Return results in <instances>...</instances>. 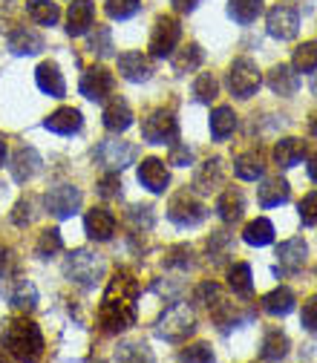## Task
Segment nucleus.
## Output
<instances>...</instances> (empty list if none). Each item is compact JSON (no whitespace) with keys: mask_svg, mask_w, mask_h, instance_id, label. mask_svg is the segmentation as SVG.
Returning a JSON list of instances; mask_svg holds the SVG:
<instances>
[{"mask_svg":"<svg viewBox=\"0 0 317 363\" xmlns=\"http://www.w3.org/2000/svg\"><path fill=\"white\" fill-rule=\"evenodd\" d=\"M225 176H228L225 173V162L219 156H213L199 164V170L194 176V188H196V194H213L225 185Z\"/></svg>","mask_w":317,"mask_h":363,"instance_id":"obj_13","label":"nucleus"},{"mask_svg":"<svg viewBox=\"0 0 317 363\" xmlns=\"http://www.w3.org/2000/svg\"><path fill=\"white\" fill-rule=\"evenodd\" d=\"M12 306H15V311H23V314L35 311L38 308V289L29 280H21L12 289Z\"/></svg>","mask_w":317,"mask_h":363,"instance_id":"obj_36","label":"nucleus"},{"mask_svg":"<svg viewBox=\"0 0 317 363\" xmlns=\"http://www.w3.org/2000/svg\"><path fill=\"white\" fill-rule=\"evenodd\" d=\"M15 268H18V259L9 248L0 245V283H6L12 274H15Z\"/></svg>","mask_w":317,"mask_h":363,"instance_id":"obj_50","label":"nucleus"},{"mask_svg":"<svg viewBox=\"0 0 317 363\" xmlns=\"http://www.w3.org/2000/svg\"><path fill=\"white\" fill-rule=\"evenodd\" d=\"M0 343H4L6 354H12L15 360H35L43 352V335L32 320H26V317H15V320H9L4 326V337H0Z\"/></svg>","mask_w":317,"mask_h":363,"instance_id":"obj_2","label":"nucleus"},{"mask_svg":"<svg viewBox=\"0 0 317 363\" xmlns=\"http://www.w3.org/2000/svg\"><path fill=\"white\" fill-rule=\"evenodd\" d=\"M268 86L274 89L277 96H283V99H289V96H294L297 93V86H300V78H297V72H294V67H289V64H277L274 69L268 72Z\"/></svg>","mask_w":317,"mask_h":363,"instance_id":"obj_23","label":"nucleus"},{"mask_svg":"<svg viewBox=\"0 0 317 363\" xmlns=\"http://www.w3.org/2000/svg\"><path fill=\"white\" fill-rule=\"evenodd\" d=\"M135 300H139V280L130 271H116V277L107 283L101 306H99V326L107 335H118L135 323Z\"/></svg>","mask_w":317,"mask_h":363,"instance_id":"obj_1","label":"nucleus"},{"mask_svg":"<svg viewBox=\"0 0 317 363\" xmlns=\"http://www.w3.org/2000/svg\"><path fill=\"white\" fill-rule=\"evenodd\" d=\"M297 211H300V219H303V225H317V191L306 194V196L300 199Z\"/></svg>","mask_w":317,"mask_h":363,"instance_id":"obj_48","label":"nucleus"},{"mask_svg":"<svg viewBox=\"0 0 317 363\" xmlns=\"http://www.w3.org/2000/svg\"><path fill=\"white\" fill-rule=\"evenodd\" d=\"M234 173L245 182H257L265 173V156L262 150H245L234 159Z\"/></svg>","mask_w":317,"mask_h":363,"instance_id":"obj_27","label":"nucleus"},{"mask_svg":"<svg viewBox=\"0 0 317 363\" xmlns=\"http://www.w3.org/2000/svg\"><path fill=\"white\" fill-rule=\"evenodd\" d=\"M303 156H306L303 139H283V142H277V147H274V162H277L280 167H294Z\"/></svg>","mask_w":317,"mask_h":363,"instance_id":"obj_33","label":"nucleus"},{"mask_svg":"<svg viewBox=\"0 0 317 363\" xmlns=\"http://www.w3.org/2000/svg\"><path fill=\"white\" fill-rule=\"evenodd\" d=\"M118 72H121V78H127L133 84H142L153 75V67L142 52H124V55H118Z\"/></svg>","mask_w":317,"mask_h":363,"instance_id":"obj_19","label":"nucleus"},{"mask_svg":"<svg viewBox=\"0 0 317 363\" xmlns=\"http://www.w3.org/2000/svg\"><path fill=\"white\" fill-rule=\"evenodd\" d=\"M61 248H64V240H61V231H58V228L43 231V234L38 237V242H35V254H38L40 259H50V257H55Z\"/></svg>","mask_w":317,"mask_h":363,"instance_id":"obj_39","label":"nucleus"},{"mask_svg":"<svg viewBox=\"0 0 317 363\" xmlns=\"http://www.w3.org/2000/svg\"><path fill=\"white\" fill-rule=\"evenodd\" d=\"M179 40H182V26H179V21H176L173 15L156 18L153 32H150V55H153V58H167V55H173V50H176Z\"/></svg>","mask_w":317,"mask_h":363,"instance_id":"obj_7","label":"nucleus"},{"mask_svg":"<svg viewBox=\"0 0 317 363\" xmlns=\"http://www.w3.org/2000/svg\"><path fill=\"white\" fill-rule=\"evenodd\" d=\"M104 127L110 130V133H124L130 124H133V110H130V104L124 101V99H113L107 107H104Z\"/></svg>","mask_w":317,"mask_h":363,"instance_id":"obj_25","label":"nucleus"},{"mask_svg":"<svg viewBox=\"0 0 317 363\" xmlns=\"http://www.w3.org/2000/svg\"><path fill=\"white\" fill-rule=\"evenodd\" d=\"M170 4H173L176 12H194L202 4V0H170Z\"/></svg>","mask_w":317,"mask_h":363,"instance_id":"obj_55","label":"nucleus"},{"mask_svg":"<svg viewBox=\"0 0 317 363\" xmlns=\"http://www.w3.org/2000/svg\"><path fill=\"white\" fill-rule=\"evenodd\" d=\"M89 50H93L99 58L113 55V32L107 26H96V35H93V40H89Z\"/></svg>","mask_w":317,"mask_h":363,"instance_id":"obj_44","label":"nucleus"},{"mask_svg":"<svg viewBox=\"0 0 317 363\" xmlns=\"http://www.w3.org/2000/svg\"><path fill=\"white\" fill-rule=\"evenodd\" d=\"M300 323H303V329H308V332H317V294H314V297H308V300L303 303V311H300Z\"/></svg>","mask_w":317,"mask_h":363,"instance_id":"obj_49","label":"nucleus"},{"mask_svg":"<svg viewBox=\"0 0 317 363\" xmlns=\"http://www.w3.org/2000/svg\"><path fill=\"white\" fill-rule=\"evenodd\" d=\"M228 286H231L234 294L248 297L251 289H254V283H251V265H245V262H234V265L228 268Z\"/></svg>","mask_w":317,"mask_h":363,"instance_id":"obj_37","label":"nucleus"},{"mask_svg":"<svg viewBox=\"0 0 317 363\" xmlns=\"http://www.w3.org/2000/svg\"><path fill=\"white\" fill-rule=\"evenodd\" d=\"M182 360H213V352H211V346L208 343H194V346H188L182 354H179Z\"/></svg>","mask_w":317,"mask_h":363,"instance_id":"obj_52","label":"nucleus"},{"mask_svg":"<svg viewBox=\"0 0 317 363\" xmlns=\"http://www.w3.org/2000/svg\"><path fill=\"white\" fill-rule=\"evenodd\" d=\"M118 194H121V179H118V173L107 170V173L101 176V182H99V196H104V199H116Z\"/></svg>","mask_w":317,"mask_h":363,"instance_id":"obj_47","label":"nucleus"},{"mask_svg":"<svg viewBox=\"0 0 317 363\" xmlns=\"http://www.w3.org/2000/svg\"><path fill=\"white\" fill-rule=\"evenodd\" d=\"M257 196H260V205H262V208H277V205L289 202L291 188H289V182H286V179L271 176V179H265L262 185L257 188Z\"/></svg>","mask_w":317,"mask_h":363,"instance_id":"obj_21","label":"nucleus"},{"mask_svg":"<svg viewBox=\"0 0 317 363\" xmlns=\"http://www.w3.org/2000/svg\"><path fill=\"white\" fill-rule=\"evenodd\" d=\"M139 9H142V0H107V4H104V12L113 21H127Z\"/></svg>","mask_w":317,"mask_h":363,"instance_id":"obj_41","label":"nucleus"},{"mask_svg":"<svg viewBox=\"0 0 317 363\" xmlns=\"http://www.w3.org/2000/svg\"><path fill=\"white\" fill-rule=\"evenodd\" d=\"M135 156H139V147L127 145V142H118V139H104L96 147V162L104 170H113V173H121L124 167H130L135 162Z\"/></svg>","mask_w":317,"mask_h":363,"instance_id":"obj_8","label":"nucleus"},{"mask_svg":"<svg viewBox=\"0 0 317 363\" xmlns=\"http://www.w3.org/2000/svg\"><path fill=\"white\" fill-rule=\"evenodd\" d=\"M262 84V75H260V67L251 61V58H237L228 69V89L231 96L237 99H251Z\"/></svg>","mask_w":317,"mask_h":363,"instance_id":"obj_6","label":"nucleus"},{"mask_svg":"<svg viewBox=\"0 0 317 363\" xmlns=\"http://www.w3.org/2000/svg\"><path fill=\"white\" fill-rule=\"evenodd\" d=\"M29 18L38 26H55L61 21V9L58 4H50V0H29Z\"/></svg>","mask_w":317,"mask_h":363,"instance_id":"obj_35","label":"nucleus"},{"mask_svg":"<svg viewBox=\"0 0 317 363\" xmlns=\"http://www.w3.org/2000/svg\"><path fill=\"white\" fill-rule=\"evenodd\" d=\"M139 182H142V188H148L150 194H165L167 185H170V173H167L162 159H145L139 164Z\"/></svg>","mask_w":317,"mask_h":363,"instance_id":"obj_17","label":"nucleus"},{"mask_svg":"<svg viewBox=\"0 0 317 363\" xmlns=\"http://www.w3.org/2000/svg\"><path fill=\"white\" fill-rule=\"evenodd\" d=\"M306 254H308V245L303 237H291L286 242H280L277 248V259H280V268L286 274H297V271L306 265Z\"/></svg>","mask_w":317,"mask_h":363,"instance_id":"obj_18","label":"nucleus"},{"mask_svg":"<svg viewBox=\"0 0 317 363\" xmlns=\"http://www.w3.org/2000/svg\"><path fill=\"white\" fill-rule=\"evenodd\" d=\"M127 219H130V225L135 231H150L153 228V208L150 205H135V208H130L127 211Z\"/></svg>","mask_w":317,"mask_h":363,"instance_id":"obj_45","label":"nucleus"},{"mask_svg":"<svg viewBox=\"0 0 317 363\" xmlns=\"http://www.w3.org/2000/svg\"><path fill=\"white\" fill-rule=\"evenodd\" d=\"M93 23H96V4L93 0H75V4H69V12H67V35L69 38L87 35Z\"/></svg>","mask_w":317,"mask_h":363,"instance_id":"obj_14","label":"nucleus"},{"mask_svg":"<svg viewBox=\"0 0 317 363\" xmlns=\"http://www.w3.org/2000/svg\"><path fill=\"white\" fill-rule=\"evenodd\" d=\"M308 176L317 182V153H311V159H308Z\"/></svg>","mask_w":317,"mask_h":363,"instance_id":"obj_56","label":"nucleus"},{"mask_svg":"<svg viewBox=\"0 0 317 363\" xmlns=\"http://www.w3.org/2000/svg\"><path fill=\"white\" fill-rule=\"evenodd\" d=\"M4 159H6V142L0 139V167H4Z\"/></svg>","mask_w":317,"mask_h":363,"instance_id":"obj_58","label":"nucleus"},{"mask_svg":"<svg viewBox=\"0 0 317 363\" xmlns=\"http://www.w3.org/2000/svg\"><path fill=\"white\" fill-rule=\"evenodd\" d=\"M208 254H211L216 262L225 259V257H231V234H225V231L211 234V240H208Z\"/></svg>","mask_w":317,"mask_h":363,"instance_id":"obj_46","label":"nucleus"},{"mask_svg":"<svg viewBox=\"0 0 317 363\" xmlns=\"http://www.w3.org/2000/svg\"><path fill=\"white\" fill-rule=\"evenodd\" d=\"M194 162V150L188 145H173L170 147V164H179V167H188Z\"/></svg>","mask_w":317,"mask_h":363,"instance_id":"obj_53","label":"nucleus"},{"mask_svg":"<svg viewBox=\"0 0 317 363\" xmlns=\"http://www.w3.org/2000/svg\"><path fill=\"white\" fill-rule=\"evenodd\" d=\"M35 84L40 93H47L50 99H64L67 93V84H64V72L55 61H43L38 69H35Z\"/></svg>","mask_w":317,"mask_h":363,"instance_id":"obj_16","label":"nucleus"},{"mask_svg":"<svg viewBox=\"0 0 317 363\" xmlns=\"http://www.w3.org/2000/svg\"><path fill=\"white\" fill-rule=\"evenodd\" d=\"M243 240L248 242V245H257V248H262V245H268V242H274V225H271L268 219H254V222H248L245 228H243Z\"/></svg>","mask_w":317,"mask_h":363,"instance_id":"obj_31","label":"nucleus"},{"mask_svg":"<svg viewBox=\"0 0 317 363\" xmlns=\"http://www.w3.org/2000/svg\"><path fill=\"white\" fill-rule=\"evenodd\" d=\"M216 93H219L216 78H213L211 72H202V75L196 78V84H194V99H196L199 104H211V101L216 99Z\"/></svg>","mask_w":317,"mask_h":363,"instance_id":"obj_40","label":"nucleus"},{"mask_svg":"<svg viewBox=\"0 0 317 363\" xmlns=\"http://www.w3.org/2000/svg\"><path fill=\"white\" fill-rule=\"evenodd\" d=\"M38 170H40V156H38L35 147L15 150V156H12V176H15V182H29Z\"/></svg>","mask_w":317,"mask_h":363,"instance_id":"obj_26","label":"nucleus"},{"mask_svg":"<svg viewBox=\"0 0 317 363\" xmlns=\"http://www.w3.org/2000/svg\"><path fill=\"white\" fill-rule=\"evenodd\" d=\"M194 248L191 245H170L167 251H165V265L167 268H188L194 259Z\"/></svg>","mask_w":317,"mask_h":363,"instance_id":"obj_43","label":"nucleus"},{"mask_svg":"<svg viewBox=\"0 0 317 363\" xmlns=\"http://www.w3.org/2000/svg\"><path fill=\"white\" fill-rule=\"evenodd\" d=\"M308 133L311 135H317V110L311 113V118H308Z\"/></svg>","mask_w":317,"mask_h":363,"instance_id":"obj_57","label":"nucleus"},{"mask_svg":"<svg viewBox=\"0 0 317 363\" xmlns=\"http://www.w3.org/2000/svg\"><path fill=\"white\" fill-rule=\"evenodd\" d=\"M64 274H67L72 283L89 289V286H96V283L104 277V259H101L99 254H93V251H87V248H78V251H72V254L67 257Z\"/></svg>","mask_w":317,"mask_h":363,"instance_id":"obj_3","label":"nucleus"},{"mask_svg":"<svg viewBox=\"0 0 317 363\" xmlns=\"http://www.w3.org/2000/svg\"><path fill=\"white\" fill-rule=\"evenodd\" d=\"M286 354H289V337L280 329L265 332L262 346H260V360H280Z\"/></svg>","mask_w":317,"mask_h":363,"instance_id":"obj_30","label":"nucleus"},{"mask_svg":"<svg viewBox=\"0 0 317 363\" xmlns=\"http://www.w3.org/2000/svg\"><path fill=\"white\" fill-rule=\"evenodd\" d=\"M243 211H245V199H243V194H240L237 188H228V191L219 196V202H216V213H219V219H222V222H228V225L240 222V219H243Z\"/></svg>","mask_w":317,"mask_h":363,"instance_id":"obj_29","label":"nucleus"},{"mask_svg":"<svg viewBox=\"0 0 317 363\" xmlns=\"http://www.w3.org/2000/svg\"><path fill=\"white\" fill-rule=\"evenodd\" d=\"M311 93H314V96H317V78H314V81H311Z\"/></svg>","mask_w":317,"mask_h":363,"instance_id":"obj_59","label":"nucleus"},{"mask_svg":"<svg viewBox=\"0 0 317 363\" xmlns=\"http://www.w3.org/2000/svg\"><path fill=\"white\" fill-rule=\"evenodd\" d=\"M43 202H47V211L58 219H69L78 208H81V191L75 185H55L47 196H43Z\"/></svg>","mask_w":317,"mask_h":363,"instance_id":"obj_12","label":"nucleus"},{"mask_svg":"<svg viewBox=\"0 0 317 363\" xmlns=\"http://www.w3.org/2000/svg\"><path fill=\"white\" fill-rule=\"evenodd\" d=\"M84 231H87L89 240L107 242V240H113V234H116V216H113L107 208H93V211L84 216Z\"/></svg>","mask_w":317,"mask_h":363,"instance_id":"obj_15","label":"nucleus"},{"mask_svg":"<svg viewBox=\"0 0 317 363\" xmlns=\"http://www.w3.org/2000/svg\"><path fill=\"white\" fill-rule=\"evenodd\" d=\"M265 26H268V35L271 38L291 40L300 32V15L291 6H274V9L268 12V18H265Z\"/></svg>","mask_w":317,"mask_h":363,"instance_id":"obj_11","label":"nucleus"},{"mask_svg":"<svg viewBox=\"0 0 317 363\" xmlns=\"http://www.w3.org/2000/svg\"><path fill=\"white\" fill-rule=\"evenodd\" d=\"M32 219H35V213H32V199H21V202L15 205L12 222H15V225H21V228H23V225H29Z\"/></svg>","mask_w":317,"mask_h":363,"instance_id":"obj_51","label":"nucleus"},{"mask_svg":"<svg viewBox=\"0 0 317 363\" xmlns=\"http://www.w3.org/2000/svg\"><path fill=\"white\" fill-rule=\"evenodd\" d=\"M81 124H84V118L75 107H61L43 121V127H47L50 133H58V135H72V133L81 130Z\"/></svg>","mask_w":317,"mask_h":363,"instance_id":"obj_22","label":"nucleus"},{"mask_svg":"<svg viewBox=\"0 0 317 363\" xmlns=\"http://www.w3.org/2000/svg\"><path fill=\"white\" fill-rule=\"evenodd\" d=\"M81 96L89 99V101H107V96L113 93V72L107 67H89L84 75H81Z\"/></svg>","mask_w":317,"mask_h":363,"instance_id":"obj_10","label":"nucleus"},{"mask_svg":"<svg viewBox=\"0 0 317 363\" xmlns=\"http://www.w3.org/2000/svg\"><path fill=\"white\" fill-rule=\"evenodd\" d=\"M291 67H294V72H314L317 69V40L300 43V47L294 50Z\"/></svg>","mask_w":317,"mask_h":363,"instance_id":"obj_38","label":"nucleus"},{"mask_svg":"<svg viewBox=\"0 0 317 363\" xmlns=\"http://www.w3.org/2000/svg\"><path fill=\"white\" fill-rule=\"evenodd\" d=\"M9 50H12V55H38L43 50V38L35 29L21 26L9 35Z\"/></svg>","mask_w":317,"mask_h":363,"instance_id":"obj_24","label":"nucleus"},{"mask_svg":"<svg viewBox=\"0 0 317 363\" xmlns=\"http://www.w3.org/2000/svg\"><path fill=\"white\" fill-rule=\"evenodd\" d=\"M234 130H237V113H234V107H228V104L213 107V113H211V135H213V139L216 142H225Z\"/></svg>","mask_w":317,"mask_h":363,"instance_id":"obj_28","label":"nucleus"},{"mask_svg":"<svg viewBox=\"0 0 317 363\" xmlns=\"http://www.w3.org/2000/svg\"><path fill=\"white\" fill-rule=\"evenodd\" d=\"M205 61V52L199 50V43H188V47L182 52L173 55V69L176 75H188V72H196Z\"/></svg>","mask_w":317,"mask_h":363,"instance_id":"obj_32","label":"nucleus"},{"mask_svg":"<svg viewBox=\"0 0 317 363\" xmlns=\"http://www.w3.org/2000/svg\"><path fill=\"white\" fill-rule=\"evenodd\" d=\"M213 297H219V286H216V283H202V286L196 289V303H199V306H208Z\"/></svg>","mask_w":317,"mask_h":363,"instance_id":"obj_54","label":"nucleus"},{"mask_svg":"<svg viewBox=\"0 0 317 363\" xmlns=\"http://www.w3.org/2000/svg\"><path fill=\"white\" fill-rule=\"evenodd\" d=\"M116 357H118V360H153V352H150L148 343H142V340H127V343L118 346Z\"/></svg>","mask_w":317,"mask_h":363,"instance_id":"obj_42","label":"nucleus"},{"mask_svg":"<svg viewBox=\"0 0 317 363\" xmlns=\"http://www.w3.org/2000/svg\"><path fill=\"white\" fill-rule=\"evenodd\" d=\"M228 15L240 26H248L262 15V0H228Z\"/></svg>","mask_w":317,"mask_h":363,"instance_id":"obj_34","label":"nucleus"},{"mask_svg":"<svg viewBox=\"0 0 317 363\" xmlns=\"http://www.w3.org/2000/svg\"><path fill=\"white\" fill-rule=\"evenodd\" d=\"M196 329V317L194 311L188 308V303H179V306H170L165 314H162V320L156 323V335L167 343H182L194 335Z\"/></svg>","mask_w":317,"mask_h":363,"instance_id":"obj_4","label":"nucleus"},{"mask_svg":"<svg viewBox=\"0 0 317 363\" xmlns=\"http://www.w3.org/2000/svg\"><path fill=\"white\" fill-rule=\"evenodd\" d=\"M167 219L176 222L179 228H194L205 219V205L191 194V191H179L173 199H170V208H167Z\"/></svg>","mask_w":317,"mask_h":363,"instance_id":"obj_9","label":"nucleus"},{"mask_svg":"<svg viewBox=\"0 0 317 363\" xmlns=\"http://www.w3.org/2000/svg\"><path fill=\"white\" fill-rule=\"evenodd\" d=\"M294 303H297L294 291H291L289 286H280V289L268 291V294L260 300V308H262L265 314H271V317H286V314L294 311Z\"/></svg>","mask_w":317,"mask_h":363,"instance_id":"obj_20","label":"nucleus"},{"mask_svg":"<svg viewBox=\"0 0 317 363\" xmlns=\"http://www.w3.org/2000/svg\"><path fill=\"white\" fill-rule=\"evenodd\" d=\"M179 135V124H176V116L165 107H156L150 110L145 118H142V139L148 145H167Z\"/></svg>","mask_w":317,"mask_h":363,"instance_id":"obj_5","label":"nucleus"}]
</instances>
